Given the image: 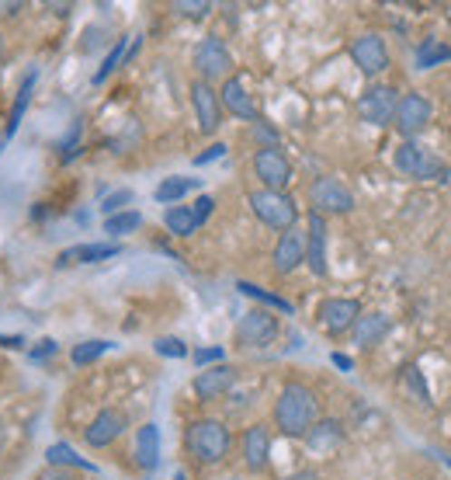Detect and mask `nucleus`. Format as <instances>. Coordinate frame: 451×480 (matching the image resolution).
I'll use <instances>...</instances> for the list:
<instances>
[{"label": "nucleus", "instance_id": "nucleus-1", "mask_svg": "<svg viewBox=\"0 0 451 480\" xmlns=\"http://www.w3.org/2000/svg\"><path fill=\"white\" fill-rule=\"evenodd\" d=\"M319 421V397L306 383H285L275 400V425L281 435L302 439Z\"/></svg>", "mask_w": 451, "mask_h": 480}, {"label": "nucleus", "instance_id": "nucleus-2", "mask_svg": "<svg viewBox=\"0 0 451 480\" xmlns=\"http://www.w3.org/2000/svg\"><path fill=\"white\" fill-rule=\"evenodd\" d=\"M184 445H188V453L195 456L201 466H216L230 456V445H233V435H230V428L216 418H198L188 425V432H184Z\"/></svg>", "mask_w": 451, "mask_h": 480}, {"label": "nucleus", "instance_id": "nucleus-3", "mask_svg": "<svg viewBox=\"0 0 451 480\" xmlns=\"http://www.w3.org/2000/svg\"><path fill=\"white\" fill-rule=\"evenodd\" d=\"M250 209H254V216L264 226H271V230H292L295 220H299V209H295V202L285 195V192H268V188H257L250 192Z\"/></svg>", "mask_w": 451, "mask_h": 480}, {"label": "nucleus", "instance_id": "nucleus-4", "mask_svg": "<svg viewBox=\"0 0 451 480\" xmlns=\"http://www.w3.org/2000/svg\"><path fill=\"white\" fill-rule=\"evenodd\" d=\"M396 167L417 181H448V164L441 157H434L427 146L420 143H403L396 150Z\"/></svg>", "mask_w": 451, "mask_h": 480}, {"label": "nucleus", "instance_id": "nucleus-5", "mask_svg": "<svg viewBox=\"0 0 451 480\" xmlns=\"http://www.w3.org/2000/svg\"><path fill=\"white\" fill-rule=\"evenodd\" d=\"M191 63H195L198 70V80H205V84H212L219 77H233V56H230V49L222 45V39H201L195 45V53H191Z\"/></svg>", "mask_w": 451, "mask_h": 480}, {"label": "nucleus", "instance_id": "nucleus-6", "mask_svg": "<svg viewBox=\"0 0 451 480\" xmlns=\"http://www.w3.org/2000/svg\"><path fill=\"white\" fill-rule=\"evenodd\" d=\"M309 205H313V213L319 216H344V213H351L354 209V195L348 185H340L337 178H316L309 185Z\"/></svg>", "mask_w": 451, "mask_h": 480}, {"label": "nucleus", "instance_id": "nucleus-7", "mask_svg": "<svg viewBox=\"0 0 451 480\" xmlns=\"http://www.w3.org/2000/svg\"><path fill=\"white\" fill-rule=\"evenodd\" d=\"M278 331H281V324L271 310H247L236 324V341L243 348H264L278 338Z\"/></svg>", "mask_w": 451, "mask_h": 480}, {"label": "nucleus", "instance_id": "nucleus-8", "mask_svg": "<svg viewBox=\"0 0 451 480\" xmlns=\"http://www.w3.org/2000/svg\"><path fill=\"white\" fill-rule=\"evenodd\" d=\"M254 175L264 181L268 192H285L292 185V164L278 146H260L254 154Z\"/></svg>", "mask_w": 451, "mask_h": 480}, {"label": "nucleus", "instance_id": "nucleus-9", "mask_svg": "<svg viewBox=\"0 0 451 480\" xmlns=\"http://www.w3.org/2000/svg\"><path fill=\"white\" fill-rule=\"evenodd\" d=\"M396 105H399L396 87L375 84V87H368V91L358 98V115L368 122V125H386V122H393Z\"/></svg>", "mask_w": 451, "mask_h": 480}, {"label": "nucleus", "instance_id": "nucleus-10", "mask_svg": "<svg viewBox=\"0 0 451 480\" xmlns=\"http://www.w3.org/2000/svg\"><path fill=\"white\" fill-rule=\"evenodd\" d=\"M316 317H319L327 335H348L354 324H358V317H361V303L344 300V296H330V300L319 303Z\"/></svg>", "mask_w": 451, "mask_h": 480}, {"label": "nucleus", "instance_id": "nucleus-11", "mask_svg": "<svg viewBox=\"0 0 451 480\" xmlns=\"http://www.w3.org/2000/svg\"><path fill=\"white\" fill-rule=\"evenodd\" d=\"M431 115H434V108L424 95H407V98H399V105H396L393 122H396V129L410 140V136H417V133H424V129H427Z\"/></svg>", "mask_w": 451, "mask_h": 480}, {"label": "nucleus", "instance_id": "nucleus-12", "mask_svg": "<svg viewBox=\"0 0 451 480\" xmlns=\"http://www.w3.org/2000/svg\"><path fill=\"white\" fill-rule=\"evenodd\" d=\"M125 428H129V415L118 411V407H104V411H98V418L83 428V442H87L91 449H104V445H112Z\"/></svg>", "mask_w": 451, "mask_h": 480}, {"label": "nucleus", "instance_id": "nucleus-13", "mask_svg": "<svg viewBox=\"0 0 451 480\" xmlns=\"http://www.w3.org/2000/svg\"><path fill=\"white\" fill-rule=\"evenodd\" d=\"M191 105H195L198 129H201L205 136L219 133V125H222V105H219L216 87L205 84V80H195V84H191Z\"/></svg>", "mask_w": 451, "mask_h": 480}, {"label": "nucleus", "instance_id": "nucleus-14", "mask_svg": "<svg viewBox=\"0 0 451 480\" xmlns=\"http://www.w3.org/2000/svg\"><path fill=\"white\" fill-rule=\"evenodd\" d=\"M236 383V369L233 365H226V362H216V365H209V369H201L191 383V390H195L198 400H219L226 397L230 390H233Z\"/></svg>", "mask_w": 451, "mask_h": 480}, {"label": "nucleus", "instance_id": "nucleus-15", "mask_svg": "<svg viewBox=\"0 0 451 480\" xmlns=\"http://www.w3.org/2000/svg\"><path fill=\"white\" fill-rule=\"evenodd\" d=\"M351 60L358 63V70L365 77H375V74L389 70V49L378 35H361L351 42Z\"/></svg>", "mask_w": 451, "mask_h": 480}, {"label": "nucleus", "instance_id": "nucleus-16", "mask_svg": "<svg viewBox=\"0 0 451 480\" xmlns=\"http://www.w3.org/2000/svg\"><path fill=\"white\" fill-rule=\"evenodd\" d=\"M306 265L313 268V275H327V216L309 213L306 220Z\"/></svg>", "mask_w": 451, "mask_h": 480}, {"label": "nucleus", "instance_id": "nucleus-17", "mask_svg": "<svg viewBox=\"0 0 451 480\" xmlns=\"http://www.w3.org/2000/svg\"><path fill=\"white\" fill-rule=\"evenodd\" d=\"M219 105L226 108V112H233L236 119L243 122H260V112H257L254 98H250V91H247V84L240 77H230L222 84V91H219Z\"/></svg>", "mask_w": 451, "mask_h": 480}, {"label": "nucleus", "instance_id": "nucleus-18", "mask_svg": "<svg viewBox=\"0 0 451 480\" xmlns=\"http://www.w3.org/2000/svg\"><path fill=\"white\" fill-rule=\"evenodd\" d=\"M302 261H306V234L299 226H292L275 244V272L278 275H292Z\"/></svg>", "mask_w": 451, "mask_h": 480}, {"label": "nucleus", "instance_id": "nucleus-19", "mask_svg": "<svg viewBox=\"0 0 451 480\" xmlns=\"http://www.w3.org/2000/svg\"><path fill=\"white\" fill-rule=\"evenodd\" d=\"M243 463H247V470H254L260 474L264 466H268V456H271V432H268V425H250L247 432H243Z\"/></svg>", "mask_w": 451, "mask_h": 480}, {"label": "nucleus", "instance_id": "nucleus-20", "mask_svg": "<svg viewBox=\"0 0 451 480\" xmlns=\"http://www.w3.org/2000/svg\"><path fill=\"white\" fill-rule=\"evenodd\" d=\"M118 251H122L118 244H77L59 255V265H94V261L115 258Z\"/></svg>", "mask_w": 451, "mask_h": 480}, {"label": "nucleus", "instance_id": "nucleus-21", "mask_svg": "<svg viewBox=\"0 0 451 480\" xmlns=\"http://www.w3.org/2000/svg\"><path fill=\"white\" fill-rule=\"evenodd\" d=\"M136 463L139 470L153 474L160 463V428L157 425H142L136 432Z\"/></svg>", "mask_w": 451, "mask_h": 480}, {"label": "nucleus", "instance_id": "nucleus-22", "mask_svg": "<svg viewBox=\"0 0 451 480\" xmlns=\"http://www.w3.org/2000/svg\"><path fill=\"white\" fill-rule=\"evenodd\" d=\"M351 331H354V345L372 348V345H378V341L389 335V317L386 314H361Z\"/></svg>", "mask_w": 451, "mask_h": 480}, {"label": "nucleus", "instance_id": "nucleus-23", "mask_svg": "<svg viewBox=\"0 0 451 480\" xmlns=\"http://www.w3.org/2000/svg\"><path fill=\"white\" fill-rule=\"evenodd\" d=\"M163 223H167V230H171L174 237H191L198 230V220H195V213H191V205H171V209L163 213Z\"/></svg>", "mask_w": 451, "mask_h": 480}, {"label": "nucleus", "instance_id": "nucleus-24", "mask_svg": "<svg viewBox=\"0 0 451 480\" xmlns=\"http://www.w3.org/2000/svg\"><path fill=\"white\" fill-rule=\"evenodd\" d=\"M45 460H49V466H56V470H63V466H74V470H94V463L80 460L77 453H74V445H66V442H53V445L45 449Z\"/></svg>", "mask_w": 451, "mask_h": 480}, {"label": "nucleus", "instance_id": "nucleus-25", "mask_svg": "<svg viewBox=\"0 0 451 480\" xmlns=\"http://www.w3.org/2000/svg\"><path fill=\"white\" fill-rule=\"evenodd\" d=\"M340 435H344V432H340V421H316L313 428H309V432H306V435H302V439L309 442V445H313V449H327V445H337V442H340Z\"/></svg>", "mask_w": 451, "mask_h": 480}, {"label": "nucleus", "instance_id": "nucleus-26", "mask_svg": "<svg viewBox=\"0 0 451 480\" xmlns=\"http://www.w3.org/2000/svg\"><path fill=\"white\" fill-rule=\"evenodd\" d=\"M191 188H198V178H163L157 185V202H163V205H171V202H181Z\"/></svg>", "mask_w": 451, "mask_h": 480}, {"label": "nucleus", "instance_id": "nucleus-27", "mask_svg": "<svg viewBox=\"0 0 451 480\" xmlns=\"http://www.w3.org/2000/svg\"><path fill=\"white\" fill-rule=\"evenodd\" d=\"M142 226V216H139L136 209H129V213H115V216H108L104 220V234H112V237H125V234H132Z\"/></svg>", "mask_w": 451, "mask_h": 480}, {"label": "nucleus", "instance_id": "nucleus-28", "mask_svg": "<svg viewBox=\"0 0 451 480\" xmlns=\"http://www.w3.org/2000/svg\"><path fill=\"white\" fill-rule=\"evenodd\" d=\"M236 289H240L243 296H254V300H260L264 306H275V310H281V314H292V303L275 296V293H264V289H257V285H250V282H236Z\"/></svg>", "mask_w": 451, "mask_h": 480}, {"label": "nucleus", "instance_id": "nucleus-29", "mask_svg": "<svg viewBox=\"0 0 451 480\" xmlns=\"http://www.w3.org/2000/svg\"><path fill=\"white\" fill-rule=\"evenodd\" d=\"M104 352H108V341H83V345H77V348L70 352V359H74V365H91V362H98Z\"/></svg>", "mask_w": 451, "mask_h": 480}, {"label": "nucleus", "instance_id": "nucleus-30", "mask_svg": "<svg viewBox=\"0 0 451 480\" xmlns=\"http://www.w3.org/2000/svg\"><path fill=\"white\" fill-rule=\"evenodd\" d=\"M32 84H35V74H25V84H21V91H18V105H15V112H11L7 136H15V129H18L21 115H25V108H28V98H32Z\"/></svg>", "mask_w": 451, "mask_h": 480}, {"label": "nucleus", "instance_id": "nucleus-31", "mask_svg": "<svg viewBox=\"0 0 451 480\" xmlns=\"http://www.w3.org/2000/svg\"><path fill=\"white\" fill-rule=\"evenodd\" d=\"M125 53H129V49H125V39H118V42H115V49L108 53V60L101 63V70L94 74V84H104V80L112 77V74L118 70V63L125 60Z\"/></svg>", "mask_w": 451, "mask_h": 480}, {"label": "nucleus", "instance_id": "nucleus-32", "mask_svg": "<svg viewBox=\"0 0 451 480\" xmlns=\"http://www.w3.org/2000/svg\"><path fill=\"white\" fill-rule=\"evenodd\" d=\"M441 60H451V49L437 45V42H424V49H420V56H417V66H420V70H431L434 63H441Z\"/></svg>", "mask_w": 451, "mask_h": 480}, {"label": "nucleus", "instance_id": "nucleus-33", "mask_svg": "<svg viewBox=\"0 0 451 480\" xmlns=\"http://www.w3.org/2000/svg\"><path fill=\"white\" fill-rule=\"evenodd\" d=\"M132 202V192L129 188H122V192H115V195H108V199L101 202V213H104V220L108 216H115V213H125V205Z\"/></svg>", "mask_w": 451, "mask_h": 480}, {"label": "nucleus", "instance_id": "nucleus-34", "mask_svg": "<svg viewBox=\"0 0 451 480\" xmlns=\"http://www.w3.org/2000/svg\"><path fill=\"white\" fill-rule=\"evenodd\" d=\"M174 11L181 18H205L209 11H212V4H205V0H195V4H188V0H177Z\"/></svg>", "mask_w": 451, "mask_h": 480}, {"label": "nucleus", "instance_id": "nucleus-35", "mask_svg": "<svg viewBox=\"0 0 451 480\" xmlns=\"http://www.w3.org/2000/svg\"><path fill=\"white\" fill-rule=\"evenodd\" d=\"M157 352L160 355H167V359H184V355H188V345L181 338H160Z\"/></svg>", "mask_w": 451, "mask_h": 480}, {"label": "nucleus", "instance_id": "nucleus-36", "mask_svg": "<svg viewBox=\"0 0 451 480\" xmlns=\"http://www.w3.org/2000/svg\"><path fill=\"white\" fill-rule=\"evenodd\" d=\"M212 209H216V199H212V195H201V199L195 202V209H191V213H195L198 226H201V223L212 216Z\"/></svg>", "mask_w": 451, "mask_h": 480}, {"label": "nucleus", "instance_id": "nucleus-37", "mask_svg": "<svg viewBox=\"0 0 451 480\" xmlns=\"http://www.w3.org/2000/svg\"><path fill=\"white\" fill-rule=\"evenodd\" d=\"M195 362H198V365H209V362H222V348H201V352H195Z\"/></svg>", "mask_w": 451, "mask_h": 480}, {"label": "nucleus", "instance_id": "nucleus-38", "mask_svg": "<svg viewBox=\"0 0 451 480\" xmlns=\"http://www.w3.org/2000/svg\"><path fill=\"white\" fill-rule=\"evenodd\" d=\"M35 480H77V477H74L70 470H56V466H49V470H45V474H39Z\"/></svg>", "mask_w": 451, "mask_h": 480}, {"label": "nucleus", "instance_id": "nucleus-39", "mask_svg": "<svg viewBox=\"0 0 451 480\" xmlns=\"http://www.w3.org/2000/svg\"><path fill=\"white\" fill-rule=\"evenodd\" d=\"M226 154V146L222 143H216V146H209V154H201V157H195V164H209V160H216Z\"/></svg>", "mask_w": 451, "mask_h": 480}, {"label": "nucleus", "instance_id": "nucleus-40", "mask_svg": "<svg viewBox=\"0 0 451 480\" xmlns=\"http://www.w3.org/2000/svg\"><path fill=\"white\" fill-rule=\"evenodd\" d=\"M254 133H257V136H260V140H268V143H271V146H275V143H278V136H275V133H271V129H268V125H264V122H254Z\"/></svg>", "mask_w": 451, "mask_h": 480}, {"label": "nucleus", "instance_id": "nucleus-41", "mask_svg": "<svg viewBox=\"0 0 451 480\" xmlns=\"http://www.w3.org/2000/svg\"><path fill=\"white\" fill-rule=\"evenodd\" d=\"M56 352V341H42V348H35V359H42V355H53Z\"/></svg>", "mask_w": 451, "mask_h": 480}, {"label": "nucleus", "instance_id": "nucleus-42", "mask_svg": "<svg viewBox=\"0 0 451 480\" xmlns=\"http://www.w3.org/2000/svg\"><path fill=\"white\" fill-rule=\"evenodd\" d=\"M21 7H25V4H18V0H15V4H0V15H18Z\"/></svg>", "mask_w": 451, "mask_h": 480}, {"label": "nucleus", "instance_id": "nucleus-43", "mask_svg": "<svg viewBox=\"0 0 451 480\" xmlns=\"http://www.w3.org/2000/svg\"><path fill=\"white\" fill-rule=\"evenodd\" d=\"M334 365H340V369H351L354 362L348 359V355H340V352H337V355H334Z\"/></svg>", "mask_w": 451, "mask_h": 480}, {"label": "nucleus", "instance_id": "nucleus-44", "mask_svg": "<svg viewBox=\"0 0 451 480\" xmlns=\"http://www.w3.org/2000/svg\"><path fill=\"white\" fill-rule=\"evenodd\" d=\"M0 345H4V348H18L21 338H18V335H15V338H4V335H0Z\"/></svg>", "mask_w": 451, "mask_h": 480}, {"label": "nucleus", "instance_id": "nucleus-45", "mask_svg": "<svg viewBox=\"0 0 451 480\" xmlns=\"http://www.w3.org/2000/svg\"><path fill=\"white\" fill-rule=\"evenodd\" d=\"M289 480H316L313 474H295V477H289Z\"/></svg>", "mask_w": 451, "mask_h": 480}, {"label": "nucleus", "instance_id": "nucleus-46", "mask_svg": "<svg viewBox=\"0 0 451 480\" xmlns=\"http://www.w3.org/2000/svg\"><path fill=\"white\" fill-rule=\"evenodd\" d=\"M0 60H4V35H0Z\"/></svg>", "mask_w": 451, "mask_h": 480}, {"label": "nucleus", "instance_id": "nucleus-47", "mask_svg": "<svg viewBox=\"0 0 451 480\" xmlns=\"http://www.w3.org/2000/svg\"><path fill=\"white\" fill-rule=\"evenodd\" d=\"M0 445H4V421H0Z\"/></svg>", "mask_w": 451, "mask_h": 480}, {"label": "nucleus", "instance_id": "nucleus-48", "mask_svg": "<svg viewBox=\"0 0 451 480\" xmlns=\"http://www.w3.org/2000/svg\"><path fill=\"white\" fill-rule=\"evenodd\" d=\"M174 480H188V477H184V474H181V470H177V474H174Z\"/></svg>", "mask_w": 451, "mask_h": 480}, {"label": "nucleus", "instance_id": "nucleus-49", "mask_svg": "<svg viewBox=\"0 0 451 480\" xmlns=\"http://www.w3.org/2000/svg\"><path fill=\"white\" fill-rule=\"evenodd\" d=\"M448 466H451V460H448Z\"/></svg>", "mask_w": 451, "mask_h": 480}, {"label": "nucleus", "instance_id": "nucleus-50", "mask_svg": "<svg viewBox=\"0 0 451 480\" xmlns=\"http://www.w3.org/2000/svg\"><path fill=\"white\" fill-rule=\"evenodd\" d=\"M233 480H236V477H233Z\"/></svg>", "mask_w": 451, "mask_h": 480}]
</instances>
